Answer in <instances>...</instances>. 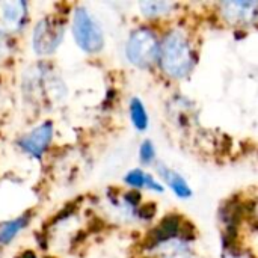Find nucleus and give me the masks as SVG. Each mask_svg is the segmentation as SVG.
I'll return each mask as SVG.
<instances>
[{
  "label": "nucleus",
  "mask_w": 258,
  "mask_h": 258,
  "mask_svg": "<svg viewBox=\"0 0 258 258\" xmlns=\"http://www.w3.org/2000/svg\"><path fill=\"white\" fill-rule=\"evenodd\" d=\"M160 51V65L171 77H183L192 68V51L186 36L180 32H171L165 36Z\"/></svg>",
  "instance_id": "nucleus-1"
},
{
  "label": "nucleus",
  "mask_w": 258,
  "mask_h": 258,
  "mask_svg": "<svg viewBox=\"0 0 258 258\" xmlns=\"http://www.w3.org/2000/svg\"><path fill=\"white\" fill-rule=\"evenodd\" d=\"M159 54V41L154 32L139 29L132 33L127 44V56L138 67H150Z\"/></svg>",
  "instance_id": "nucleus-3"
},
{
  "label": "nucleus",
  "mask_w": 258,
  "mask_h": 258,
  "mask_svg": "<svg viewBox=\"0 0 258 258\" xmlns=\"http://www.w3.org/2000/svg\"><path fill=\"white\" fill-rule=\"evenodd\" d=\"M30 221V218L29 216H23V218H18V219H15V221H11V222H8V224H5L2 228H0V243L2 245H6V243H9L26 225H27V222Z\"/></svg>",
  "instance_id": "nucleus-9"
},
{
  "label": "nucleus",
  "mask_w": 258,
  "mask_h": 258,
  "mask_svg": "<svg viewBox=\"0 0 258 258\" xmlns=\"http://www.w3.org/2000/svg\"><path fill=\"white\" fill-rule=\"evenodd\" d=\"M178 230H180V216L169 215L159 224L157 228H154L151 237H153L154 243L165 242V240L172 239L178 233Z\"/></svg>",
  "instance_id": "nucleus-7"
},
{
  "label": "nucleus",
  "mask_w": 258,
  "mask_h": 258,
  "mask_svg": "<svg viewBox=\"0 0 258 258\" xmlns=\"http://www.w3.org/2000/svg\"><path fill=\"white\" fill-rule=\"evenodd\" d=\"M141 159L144 163H151L154 160V148L150 141H145L141 147Z\"/></svg>",
  "instance_id": "nucleus-14"
},
{
  "label": "nucleus",
  "mask_w": 258,
  "mask_h": 258,
  "mask_svg": "<svg viewBox=\"0 0 258 258\" xmlns=\"http://www.w3.org/2000/svg\"><path fill=\"white\" fill-rule=\"evenodd\" d=\"M2 26L6 32H17L21 29L26 18V3L24 2H5L2 5Z\"/></svg>",
  "instance_id": "nucleus-6"
},
{
  "label": "nucleus",
  "mask_w": 258,
  "mask_h": 258,
  "mask_svg": "<svg viewBox=\"0 0 258 258\" xmlns=\"http://www.w3.org/2000/svg\"><path fill=\"white\" fill-rule=\"evenodd\" d=\"M63 36V21L56 17L41 20L33 30V48L38 54H50L60 44Z\"/></svg>",
  "instance_id": "nucleus-4"
},
{
  "label": "nucleus",
  "mask_w": 258,
  "mask_h": 258,
  "mask_svg": "<svg viewBox=\"0 0 258 258\" xmlns=\"http://www.w3.org/2000/svg\"><path fill=\"white\" fill-rule=\"evenodd\" d=\"M160 174L163 175V178L169 183V186L174 189V192H175L178 197H181V198L190 197L192 192H190V189H189V186L186 184V181H184L183 177H180L177 172L169 171V169H166V168L160 169Z\"/></svg>",
  "instance_id": "nucleus-10"
},
{
  "label": "nucleus",
  "mask_w": 258,
  "mask_h": 258,
  "mask_svg": "<svg viewBox=\"0 0 258 258\" xmlns=\"http://www.w3.org/2000/svg\"><path fill=\"white\" fill-rule=\"evenodd\" d=\"M73 32L76 42L88 53H97L103 48L104 39L98 23L85 8H77L74 12Z\"/></svg>",
  "instance_id": "nucleus-2"
},
{
  "label": "nucleus",
  "mask_w": 258,
  "mask_h": 258,
  "mask_svg": "<svg viewBox=\"0 0 258 258\" xmlns=\"http://www.w3.org/2000/svg\"><path fill=\"white\" fill-rule=\"evenodd\" d=\"M125 181L130 184V186H135V187H142L145 186V174L139 169L136 171H132L127 177H125Z\"/></svg>",
  "instance_id": "nucleus-13"
},
{
  "label": "nucleus",
  "mask_w": 258,
  "mask_h": 258,
  "mask_svg": "<svg viewBox=\"0 0 258 258\" xmlns=\"http://www.w3.org/2000/svg\"><path fill=\"white\" fill-rule=\"evenodd\" d=\"M156 212H157V209H156V204H145V206H142L139 210H138V213H139V216L142 218V219H153L154 218V215H156Z\"/></svg>",
  "instance_id": "nucleus-15"
},
{
  "label": "nucleus",
  "mask_w": 258,
  "mask_h": 258,
  "mask_svg": "<svg viewBox=\"0 0 258 258\" xmlns=\"http://www.w3.org/2000/svg\"><path fill=\"white\" fill-rule=\"evenodd\" d=\"M51 138H53V124L50 121H47L42 125L36 127L33 132H30L27 136H24L20 141V147L26 153L32 154L33 157L41 159V156L47 150Z\"/></svg>",
  "instance_id": "nucleus-5"
},
{
  "label": "nucleus",
  "mask_w": 258,
  "mask_h": 258,
  "mask_svg": "<svg viewBox=\"0 0 258 258\" xmlns=\"http://www.w3.org/2000/svg\"><path fill=\"white\" fill-rule=\"evenodd\" d=\"M169 8H171V5L166 2H142L141 3V9H142L144 15H147V17L165 14Z\"/></svg>",
  "instance_id": "nucleus-12"
},
{
  "label": "nucleus",
  "mask_w": 258,
  "mask_h": 258,
  "mask_svg": "<svg viewBox=\"0 0 258 258\" xmlns=\"http://www.w3.org/2000/svg\"><path fill=\"white\" fill-rule=\"evenodd\" d=\"M222 6L230 20H248L249 17H255L257 2H227Z\"/></svg>",
  "instance_id": "nucleus-8"
},
{
  "label": "nucleus",
  "mask_w": 258,
  "mask_h": 258,
  "mask_svg": "<svg viewBox=\"0 0 258 258\" xmlns=\"http://www.w3.org/2000/svg\"><path fill=\"white\" fill-rule=\"evenodd\" d=\"M145 186H148V187H151V189H154L157 192H163V187L159 183H156L150 175H145Z\"/></svg>",
  "instance_id": "nucleus-17"
},
{
  "label": "nucleus",
  "mask_w": 258,
  "mask_h": 258,
  "mask_svg": "<svg viewBox=\"0 0 258 258\" xmlns=\"http://www.w3.org/2000/svg\"><path fill=\"white\" fill-rule=\"evenodd\" d=\"M130 113H132V121H133L135 127L138 130H145L147 128V124H148V116H147V112H145L141 100H138V98H133L132 100Z\"/></svg>",
  "instance_id": "nucleus-11"
},
{
  "label": "nucleus",
  "mask_w": 258,
  "mask_h": 258,
  "mask_svg": "<svg viewBox=\"0 0 258 258\" xmlns=\"http://www.w3.org/2000/svg\"><path fill=\"white\" fill-rule=\"evenodd\" d=\"M125 201L132 206H138V203L141 201V195L138 192H127L125 194Z\"/></svg>",
  "instance_id": "nucleus-16"
},
{
  "label": "nucleus",
  "mask_w": 258,
  "mask_h": 258,
  "mask_svg": "<svg viewBox=\"0 0 258 258\" xmlns=\"http://www.w3.org/2000/svg\"><path fill=\"white\" fill-rule=\"evenodd\" d=\"M20 258H36V255H35L32 251H26V252H23V254L20 255Z\"/></svg>",
  "instance_id": "nucleus-18"
}]
</instances>
